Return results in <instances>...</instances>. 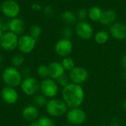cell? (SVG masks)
I'll return each mask as SVG.
<instances>
[{"label":"cell","instance_id":"1","mask_svg":"<svg viewBox=\"0 0 126 126\" xmlns=\"http://www.w3.org/2000/svg\"><path fill=\"white\" fill-rule=\"evenodd\" d=\"M61 95L62 100L70 109L80 107L85 100L83 88L80 85L72 83L63 88Z\"/></svg>","mask_w":126,"mask_h":126},{"label":"cell","instance_id":"2","mask_svg":"<svg viewBox=\"0 0 126 126\" xmlns=\"http://www.w3.org/2000/svg\"><path fill=\"white\" fill-rule=\"evenodd\" d=\"M1 78L6 86L16 88L20 86L23 80V76L17 68L12 66L4 69L1 75Z\"/></svg>","mask_w":126,"mask_h":126},{"label":"cell","instance_id":"3","mask_svg":"<svg viewBox=\"0 0 126 126\" xmlns=\"http://www.w3.org/2000/svg\"><path fill=\"white\" fill-rule=\"evenodd\" d=\"M68 106L62 99H49L46 106L47 113L52 117H60L63 116L68 111Z\"/></svg>","mask_w":126,"mask_h":126},{"label":"cell","instance_id":"4","mask_svg":"<svg viewBox=\"0 0 126 126\" xmlns=\"http://www.w3.org/2000/svg\"><path fill=\"white\" fill-rule=\"evenodd\" d=\"M59 91V86L55 80L50 78L43 79L41 82L40 92L47 99L55 98Z\"/></svg>","mask_w":126,"mask_h":126},{"label":"cell","instance_id":"5","mask_svg":"<svg viewBox=\"0 0 126 126\" xmlns=\"http://www.w3.org/2000/svg\"><path fill=\"white\" fill-rule=\"evenodd\" d=\"M41 83L33 77H27L23 78L20 88L21 92L27 96H34L40 92Z\"/></svg>","mask_w":126,"mask_h":126},{"label":"cell","instance_id":"6","mask_svg":"<svg viewBox=\"0 0 126 126\" xmlns=\"http://www.w3.org/2000/svg\"><path fill=\"white\" fill-rule=\"evenodd\" d=\"M66 118L69 125L80 126L85 122L86 118V114L80 107L72 108L69 109L66 112Z\"/></svg>","mask_w":126,"mask_h":126},{"label":"cell","instance_id":"7","mask_svg":"<svg viewBox=\"0 0 126 126\" xmlns=\"http://www.w3.org/2000/svg\"><path fill=\"white\" fill-rule=\"evenodd\" d=\"M18 35L9 31L5 32L0 38V46L5 51H13L18 47Z\"/></svg>","mask_w":126,"mask_h":126},{"label":"cell","instance_id":"8","mask_svg":"<svg viewBox=\"0 0 126 126\" xmlns=\"http://www.w3.org/2000/svg\"><path fill=\"white\" fill-rule=\"evenodd\" d=\"M1 10L4 16L10 19L18 17L20 13V6L14 0H5L1 5Z\"/></svg>","mask_w":126,"mask_h":126},{"label":"cell","instance_id":"9","mask_svg":"<svg viewBox=\"0 0 126 126\" xmlns=\"http://www.w3.org/2000/svg\"><path fill=\"white\" fill-rule=\"evenodd\" d=\"M71 83L75 84H83L89 78V72L83 66H75L69 73Z\"/></svg>","mask_w":126,"mask_h":126},{"label":"cell","instance_id":"10","mask_svg":"<svg viewBox=\"0 0 126 126\" xmlns=\"http://www.w3.org/2000/svg\"><path fill=\"white\" fill-rule=\"evenodd\" d=\"M37 40L30 35H24L18 38V48L22 54H29L35 47Z\"/></svg>","mask_w":126,"mask_h":126},{"label":"cell","instance_id":"11","mask_svg":"<svg viewBox=\"0 0 126 126\" xmlns=\"http://www.w3.org/2000/svg\"><path fill=\"white\" fill-rule=\"evenodd\" d=\"M55 50L57 55L61 57H68L73 50V44L70 39L61 38L57 41L55 46Z\"/></svg>","mask_w":126,"mask_h":126},{"label":"cell","instance_id":"12","mask_svg":"<svg viewBox=\"0 0 126 126\" xmlns=\"http://www.w3.org/2000/svg\"><path fill=\"white\" fill-rule=\"evenodd\" d=\"M1 96L2 100L8 105H13L16 103L19 97L18 92H17L16 88L7 86H5L1 89Z\"/></svg>","mask_w":126,"mask_h":126},{"label":"cell","instance_id":"13","mask_svg":"<svg viewBox=\"0 0 126 126\" xmlns=\"http://www.w3.org/2000/svg\"><path fill=\"white\" fill-rule=\"evenodd\" d=\"M75 32L77 35L83 40H88L93 35V28L89 23L85 21H80L76 24Z\"/></svg>","mask_w":126,"mask_h":126},{"label":"cell","instance_id":"14","mask_svg":"<svg viewBox=\"0 0 126 126\" xmlns=\"http://www.w3.org/2000/svg\"><path fill=\"white\" fill-rule=\"evenodd\" d=\"M109 34L114 38L122 41L126 38V25L123 22H114L109 29Z\"/></svg>","mask_w":126,"mask_h":126},{"label":"cell","instance_id":"15","mask_svg":"<svg viewBox=\"0 0 126 126\" xmlns=\"http://www.w3.org/2000/svg\"><path fill=\"white\" fill-rule=\"evenodd\" d=\"M22 117L29 123L35 122L39 117V110L34 105H28L22 110Z\"/></svg>","mask_w":126,"mask_h":126},{"label":"cell","instance_id":"16","mask_svg":"<svg viewBox=\"0 0 126 126\" xmlns=\"http://www.w3.org/2000/svg\"><path fill=\"white\" fill-rule=\"evenodd\" d=\"M49 68V78L57 80L61 76L65 74V69H63L61 63L54 61L48 65Z\"/></svg>","mask_w":126,"mask_h":126},{"label":"cell","instance_id":"17","mask_svg":"<svg viewBox=\"0 0 126 126\" xmlns=\"http://www.w3.org/2000/svg\"><path fill=\"white\" fill-rule=\"evenodd\" d=\"M117 19V13L112 9H107L103 10L101 17L99 20L100 23L104 26L111 25L114 22H116Z\"/></svg>","mask_w":126,"mask_h":126},{"label":"cell","instance_id":"18","mask_svg":"<svg viewBox=\"0 0 126 126\" xmlns=\"http://www.w3.org/2000/svg\"><path fill=\"white\" fill-rule=\"evenodd\" d=\"M9 30L16 35L21 34L24 30V23L23 20L18 17L10 19L9 21Z\"/></svg>","mask_w":126,"mask_h":126},{"label":"cell","instance_id":"19","mask_svg":"<svg viewBox=\"0 0 126 126\" xmlns=\"http://www.w3.org/2000/svg\"><path fill=\"white\" fill-rule=\"evenodd\" d=\"M61 17L62 21L63 22H65L68 25L75 24L77 21V20H78L76 14H75L73 12H72L70 10H65V11H63L62 13Z\"/></svg>","mask_w":126,"mask_h":126},{"label":"cell","instance_id":"20","mask_svg":"<svg viewBox=\"0 0 126 126\" xmlns=\"http://www.w3.org/2000/svg\"><path fill=\"white\" fill-rule=\"evenodd\" d=\"M33 126H56L54 120L49 117L42 116L32 123Z\"/></svg>","mask_w":126,"mask_h":126},{"label":"cell","instance_id":"21","mask_svg":"<svg viewBox=\"0 0 126 126\" xmlns=\"http://www.w3.org/2000/svg\"><path fill=\"white\" fill-rule=\"evenodd\" d=\"M103 10L100 7L97 6H93L88 10V17L92 21H99L101 15H102Z\"/></svg>","mask_w":126,"mask_h":126},{"label":"cell","instance_id":"22","mask_svg":"<svg viewBox=\"0 0 126 126\" xmlns=\"http://www.w3.org/2000/svg\"><path fill=\"white\" fill-rule=\"evenodd\" d=\"M109 35L110 34L106 31H99L94 35V41L98 44H104L109 41Z\"/></svg>","mask_w":126,"mask_h":126},{"label":"cell","instance_id":"23","mask_svg":"<svg viewBox=\"0 0 126 126\" xmlns=\"http://www.w3.org/2000/svg\"><path fill=\"white\" fill-rule=\"evenodd\" d=\"M47 98L43 95L41 93L39 94L38 93L37 94L34 95L32 97V105L35 106L36 107H43L45 106L47 103Z\"/></svg>","mask_w":126,"mask_h":126},{"label":"cell","instance_id":"24","mask_svg":"<svg viewBox=\"0 0 126 126\" xmlns=\"http://www.w3.org/2000/svg\"><path fill=\"white\" fill-rule=\"evenodd\" d=\"M24 62V57L22 54H15L11 58L12 66L18 68L23 65Z\"/></svg>","mask_w":126,"mask_h":126},{"label":"cell","instance_id":"25","mask_svg":"<svg viewBox=\"0 0 126 126\" xmlns=\"http://www.w3.org/2000/svg\"><path fill=\"white\" fill-rule=\"evenodd\" d=\"M61 64H62L63 69H65V71H71L75 66L74 60L69 56L63 58V60L61 61Z\"/></svg>","mask_w":126,"mask_h":126},{"label":"cell","instance_id":"26","mask_svg":"<svg viewBox=\"0 0 126 126\" xmlns=\"http://www.w3.org/2000/svg\"><path fill=\"white\" fill-rule=\"evenodd\" d=\"M37 74L41 78L45 79L49 78V68L47 65H40L37 68Z\"/></svg>","mask_w":126,"mask_h":126},{"label":"cell","instance_id":"27","mask_svg":"<svg viewBox=\"0 0 126 126\" xmlns=\"http://www.w3.org/2000/svg\"><path fill=\"white\" fill-rule=\"evenodd\" d=\"M41 32H42V29L38 24L32 25L30 29V35L32 37H33L34 38H35L36 40H38V38L41 35Z\"/></svg>","mask_w":126,"mask_h":126},{"label":"cell","instance_id":"28","mask_svg":"<svg viewBox=\"0 0 126 126\" xmlns=\"http://www.w3.org/2000/svg\"><path fill=\"white\" fill-rule=\"evenodd\" d=\"M56 82L58 83V85L62 88H64L65 86H66L68 84L70 83V79L69 78V75L67 76L66 75H63L62 76H61L60 78H58L57 80H56Z\"/></svg>","mask_w":126,"mask_h":126},{"label":"cell","instance_id":"29","mask_svg":"<svg viewBox=\"0 0 126 126\" xmlns=\"http://www.w3.org/2000/svg\"><path fill=\"white\" fill-rule=\"evenodd\" d=\"M61 33H62L63 38L70 39L71 37L72 36V30L69 26H66L63 28Z\"/></svg>","mask_w":126,"mask_h":126},{"label":"cell","instance_id":"30","mask_svg":"<svg viewBox=\"0 0 126 126\" xmlns=\"http://www.w3.org/2000/svg\"><path fill=\"white\" fill-rule=\"evenodd\" d=\"M77 18L80 21H84L88 17V10L86 8H81L77 12Z\"/></svg>","mask_w":126,"mask_h":126},{"label":"cell","instance_id":"31","mask_svg":"<svg viewBox=\"0 0 126 126\" xmlns=\"http://www.w3.org/2000/svg\"><path fill=\"white\" fill-rule=\"evenodd\" d=\"M9 30V21L4 18H0V32H5Z\"/></svg>","mask_w":126,"mask_h":126},{"label":"cell","instance_id":"32","mask_svg":"<svg viewBox=\"0 0 126 126\" xmlns=\"http://www.w3.org/2000/svg\"><path fill=\"white\" fill-rule=\"evenodd\" d=\"M44 14L48 18H52L55 15V10L50 5H47L44 7Z\"/></svg>","mask_w":126,"mask_h":126},{"label":"cell","instance_id":"33","mask_svg":"<svg viewBox=\"0 0 126 126\" xmlns=\"http://www.w3.org/2000/svg\"><path fill=\"white\" fill-rule=\"evenodd\" d=\"M30 69L29 68H27V67H24L22 69L21 73L22 75V76H24V78H27V77H30Z\"/></svg>","mask_w":126,"mask_h":126},{"label":"cell","instance_id":"34","mask_svg":"<svg viewBox=\"0 0 126 126\" xmlns=\"http://www.w3.org/2000/svg\"><path fill=\"white\" fill-rule=\"evenodd\" d=\"M31 9L35 11H39L41 9V4H39L38 2L33 3L31 5Z\"/></svg>","mask_w":126,"mask_h":126},{"label":"cell","instance_id":"35","mask_svg":"<svg viewBox=\"0 0 126 126\" xmlns=\"http://www.w3.org/2000/svg\"><path fill=\"white\" fill-rule=\"evenodd\" d=\"M120 63H121V66H122L123 69L125 71H126V54H125V55L122 57Z\"/></svg>","mask_w":126,"mask_h":126},{"label":"cell","instance_id":"36","mask_svg":"<svg viewBox=\"0 0 126 126\" xmlns=\"http://www.w3.org/2000/svg\"><path fill=\"white\" fill-rule=\"evenodd\" d=\"M122 108H123V109L126 111V100H125L123 102V103H122Z\"/></svg>","mask_w":126,"mask_h":126},{"label":"cell","instance_id":"37","mask_svg":"<svg viewBox=\"0 0 126 126\" xmlns=\"http://www.w3.org/2000/svg\"><path fill=\"white\" fill-rule=\"evenodd\" d=\"M109 126H121L119 123H112V124H111Z\"/></svg>","mask_w":126,"mask_h":126},{"label":"cell","instance_id":"38","mask_svg":"<svg viewBox=\"0 0 126 126\" xmlns=\"http://www.w3.org/2000/svg\"><path fill=\"white\" fill-rule=\"evenodd\" d=\"M2 60H3V57H2V55H1V52H0V63L2 62Z\"/></svg>","mask_w":126,"mask_h":126},{"label":"cell","instance_id":"39","mask_svg":"<svg viewBox=\"0 0 126 126\" xmlns=\"http://www.w3.org/2000/svg\"><path fill=\"white\" fill-rule=\"evenodd\" d=\"M32 126V123H30V124H29V125H25V126Z\"/></svg>","mask_w":126,"mask_h":126},{"label":"cell","instance_id":"40","mask_svg":"<svg viewBox=\"0 0 126 126\" xmlns=\"http://www.w3.org/2000/svg\"><path fill=\"white\" fill-rule=\"evenodd\" d=\"M71 126V125L68 124V125H65V126Z\"/></svg>","mask_w":126,"mask_h":126}]
</instances>
